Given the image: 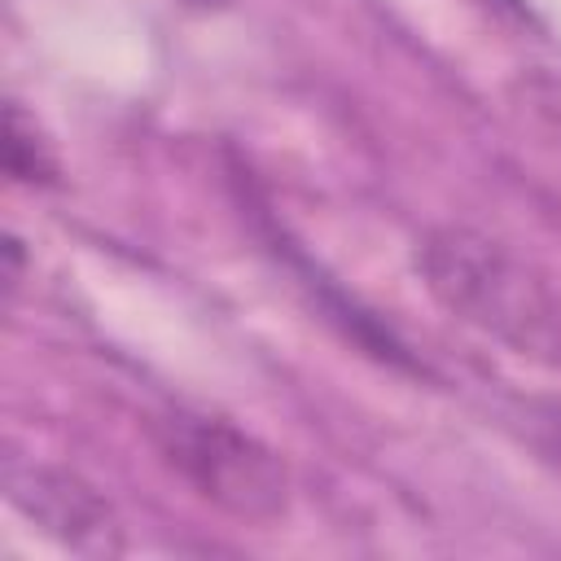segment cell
Segmentation results:
<instances>
[{"label":"cell","mask_w":561,"mask_h":561,"mask_svg":"<svg viewBox=\"0 0 561 561\" xmlns=\"http://www.w3.org/2000/svg\"><path fill=\"white\" fill-rule=\"evenodd\" d=\"M416 272L456 320L526 359L561 364V302L504 241L460 224L430 228L416 245Z\"/></svg>","instance_id":"1"},{"label":"cell","mask_w":561,"mask_h":561,"mask_svg":"<svg viewBox=\"0 0 561 561\" xmlns=\"http://www.w3.org/2000/svg\"><path fill=\"white\" fill-rule=\"evenodd\" d=\"M149 438L162 465L215 508L241 522H272L285 513L289 469L250 430L224 416H210V412L175 408L149 421Z\"/></svg>","instance_id":"2"},{"label":"cell","mask_w":561,"mask_h":561,"mask_svg":"<svg viewBox=\"0 0 561 561\" xmlns=\"http://www.w3.org/2000/svg\"><path fill=\"white\" fill-rule=\"evenodd\" d=\"M4 486L9 500L53 539L70 543L75 552H123V526L110 500L88 486L79 473L35 465V460H9L4 465Z\"/></svg>","instance_id":"3"},{"label":"cell","mask_w":561,"mask_h":561,"mask_svg":"<svg viewBox=\"0 0 561 561\" xmlns=\"http://www.w3.org/2000/svg\"><path fill=\"white\" fill-rule=\"evenodd\" d=\"M4 171L18 184H53L57 180V162L48 153V140L35 131V123L18 105L4 110Z\"/></svg>","instance_id":"4"},{"label":"cell","mask_w":561,"mask_h":561,"mask_svg":"<svg viewBox=\"0 0 561 561\" xmlns=\"http://www.w3.org/2000/svg\"><path fill=\"white\" fill-rule=\"evenodd\" d=\"M526 434L552 465H561V403H530L526 408Z\"/></svg>","instance_id":"5"}]
</instances>
